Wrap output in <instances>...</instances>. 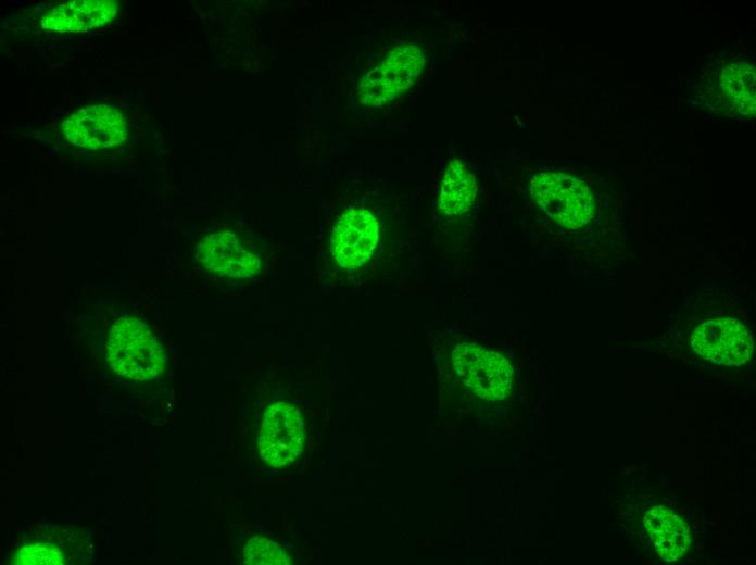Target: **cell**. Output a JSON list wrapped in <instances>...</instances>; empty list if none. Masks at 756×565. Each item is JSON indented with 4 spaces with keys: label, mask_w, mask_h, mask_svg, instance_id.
<instances>
[{
    "label": "cell",
    "mask_w": 756,
    "mask_h": 565,
    "mask_svg": "<svg viewBox=\"0 0 756 565\" xmlns=\"http://www.w3.org/2000/svg\"><path fill=\"white\" fill-rule=\"evenodd\" d=\"M118 12L115 0H73L61 3L40 20L43 28L59 33H79L106 25Z\"/></svg>",
    "instance_id": "11"
},
{
    "label": "cell",
    "mask_w": 756,
    "mask_h": 565,
    "mask_svg": "<svg viewBox=\"0 0 756 565\" xmlns=\"http://www.w3.org/2000/svg\"><path fill=\"white\" fill-rule=\"evenodd\" d=\"M61 129L68 142L87 150L118 147L128 136L123 113L108 103L76 110L62 122Z\"/></svg>",
    "instance_id": "6"
},
{
    "label": "cell",
    "mask_w": 756,
    "mask_h": 565,
    "mask_svg": "<svg viewBox=\"0 0 756 565\" xmlns=\"http://www.w3.org/2000/svg\"><path fill=\"white\" fill-rule=\"evenodd\" d=\"M197 259L209 272L227 278L250 277L261 266L257 254L229 230L203 238L198 244Z\"/></svg>",
    "instance_id": "9"
},
{
    "label": "cell",
    "mask_w": 756,
    "mask_h": 565,
    "mask_svg": "<svg viewBox=\"0 0 756 565\" xmlns=\"http://www.w3.org/2000/svg\"><path fill=\"white\" fill-rule=\"evenodd\" d=\"M106 357L119 376L135 381L158 378L166 368V354L147 323L135 315L116 319L106 339Z\"/></svg>",
    "instance_id": "2"
},
{
    "label": "cell",
    "mask_w": 756,
    "mask_h": 565,
    "mask_svg": "<svg viewBox=\"0 0 756 565\" xmlns=\"http://www.w3.org/2000/svg\"><path fill=\"white\" fill-rule=\"evenodd\" d=\"M530 193L541 210L566 228L587 225L595 212L587 183L567 173H541L530 181Z\"/></svg>",
    "instance_id": "3"
},
{
    "label": "cell",
    "mask_w": 756,
    "mask_h": 565,
    "mask_svg": "<svg viewBox=\"0 0 756 565\" xmlns=\"http://www.w3.org/2000/svg\"><path fill=\"white\" fill-rule=\"evenodd\" d=\"M452 379L471 398L483 403L506 400L514 387V368L502 353L472 342L457 343L450 351Z\"/></svg>",
    "instance_id": "1"
},
{
    "label": "cell",
    "mask_w": 756,
    "mask_h": 565,
    "mask_svg": "<svg viewBox=\"0 0 756 565\" xmlns=\"http://www.w3.org/2000/svg\"><path fill=\"white\" fill-rule=\"evenodd\" d=\"M83 552L80 532L70 527H43L17 543L13 564H73Z\"/></svg>",
    "instance_id": "10"
},
{
    "label": "cell",
    "mask_w": 756,
    "mask_h": 565,
    "mask_svg": "<svg viewBox=\"0 0 756 565\" xmlns=\"http://www.w3.org/2000/svg\"><path fill=\"white\" fill-rule=\"evenodd\" d=\"M305 439L304 420L295 405L279 401L265 410L257 439L259 454L265 463L277 468L293 464Z\"/></svg>",
    "instance_id": "4"
},
{
    "label": "cell",
    "mask_w": 756,
    "mask_h": 565,
    "mask_svg": "<svg viewBox=\"0 0 756 565\" xmlns=\"http://www.w3.org/2000/svg\"><path fill=\"white\" fill-rule=\"evenodd\" d=\"M477 186L474 175L458 160H452L443 176L439 209L446 215H462L474 203Z\"/></svg>",
    "instance_id": "13"
},
{
    "label": "cell",
    "mask_w": 756,
    "mask_h": 565,
    "mask_svg": "<svg viewBox=\"0 0 756 565\" xmlns=\"http://www.w3.org/2000/svg\"><path fill=\"white\" fill-rule=\"evenodd\" d=\"M644 527L664 561L675 562L686 553L691 538L685 523L677 513L664 506H653L645 513Z\"/></svg>",
    "instance_id": "12"
},
{
    "label": "cell",
    "mask_w": 756,
    "mask_h": 565,
    "mask_svg": "<svg viewBox=\"0 0 756 565\" xmlns=\"http://www.w3.org/2000/svg\"><path fill=\"white\" fill-rule=\"evenodd\" d=\"M720 85L731 110L740 115L755 114V67L742 61L728 64L720 74Z\"/></svg>",
    "instance_id": "14"
},
{
    "label": "cell",
    "mask_w": 756,
    "mask_h": 565,
    "mask_svg": "<svg viewBox=\"0 0 756 565\" xmlns=\"http://www.w3.org/2000/svg\"><path fill=\"white\" fill-rule=\"evenodd\" d=\"M691 347L701 357L727 366L746 363L754 350L747 328L726 316L714 317L695 327Z\"/></svg>",
    "instance_id": "7"
},
{
    "label": "cell",
    "mask_w": 756,
    "mask_h": 565,
    "mask_svg": "<svg viewBox=\"0 0 756 565\" xmlns=\"http://www.w3.org/2000/svg\"><path fill=\"white\" fill-rule=\"evenodd\" d=\"M243 562L256 565H287L291 557L274 541L264 537H254L243 550Z\"/></svg>",
    "instance_id": "15"
},
{
    "label": "cell",
    "mask_w": 756,
    "mask_h": 565,
    "mask_svg": "<svg viewBox=\"0 0 756 565\" xmlns=\"http://www.w3.org/2000/svg\"><path fill=\"white\" fill-rule=\"evenodd\" d=\"M378 240V223L367 210L352 208L338 219L331 236V254L337 263L355 269L371 256Z\"/></svg>",
    "instance_id": "8"
},
{
    "label": "cell",
    "mask_w": 756,
    "mask_h": 565,
    "mask_svg": "<svg viewBox=\"0 0 756 565\" xmlns=\"http://www.w3.org/2000/svg\"><path fill=\"white\" fill-rule=\"evenodd\" d=\"M425 62L421 50L415 45L393 49L363 76L358 86L361 102L377 106L394 99L414 84Z\"/></svg>",
    "instance_id": "5"
}]
</instances>
